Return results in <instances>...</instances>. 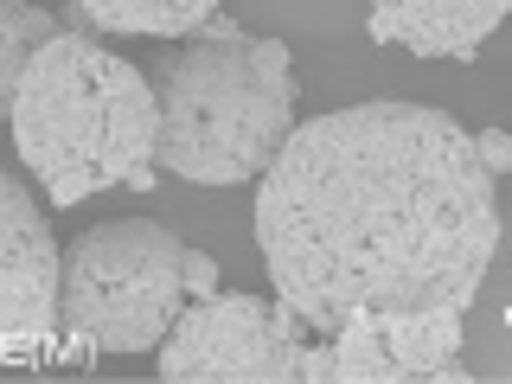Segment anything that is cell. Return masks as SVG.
<instances>
[{
	"instance_id": "6da1fadb",
	"label": "cell",
	"mask_w": 512,
	"mask_h": 384,
	"mask_svg": "<svg viewBox=\"0 0 512 384\" xmlns=\"http://www.w3.org/2000/svg\"><path fill=\"white\" fill-rule=\"evenodd\" d=\"M256 250L314 333L480 295L500 199L474 135L423 103H352L288 128L256 186Z\"/></svg>"
},
{
	"instance_id": "3957f363",
	"label": "cell",
	"mask_w": 512,
	"mask_h": 384,
	"mask_svg": "<svg viewBox=\"0 0 512 384\" xmlns=\"http://www.w3.org/2000/svg\"><path fill=\"white\" fill-rule=\"evenodd\" d=\"M295 128V64L282 39H244L224 13L205 39L154 64V160L192 186H244Z\"/></svg>"
},
{
	"instance_id": "9c48e42d",
	"label": "cell",
	"mask_w": 512,
	"mask_h": 384,
	"mask_svg": "<svg viewBox=\"0 0 512 384\" xmlns=\"http://www.w3.org/2000/svg\"><path fill=\"white\" fill-rule=\"evenodd\" d=\"M90 26L103 32H135V39H180L199 32L218 13V0H77Z\"/></svg>"
},
{
	"instance_id": "ba28073f",
	"label": "cell",
	"mask_w": 512,
	"mask_h": 384,
	"mask_svg": "<svg viewBox=\"0 0 512 384\" xmlns=\"http://www.w3.org/2000/svg\"><path fill=\"white\" fill-rule=\"evenodd\" d=\"M506 13L512 0H372L365 32L416 58H474Z\"/></svg>"
},
{
	"instance_id": "8992f818",
	"label": "cell",
	"mask_w": 512,
	"mask_h": 384,
	"mask_svg": "<svg viewBox=\"0 0 512 384\" xmlns=\"http://www.w3.org/2000/svg\"><path fill=\"white\" fill-rule=\"evenodd\" d=\"M295 378H346V384H391V378H468L461 372V308L429 314H352L327 333V346H301Z\"/></svg>"
},
{
	"instance_id": "277c9868",
	"label": "cell",
	"mask_w": 512,
	"mask_h": 384,
	"mask_svg": "<svg viewBox=\"0 0 512 384\" xmlns=\"http://www.w3.org/2000/svg\"><path fill=\"white\" fill-rule=\"evenodd\" d=\"M192 250L154 218H109L58 256V333L77 352H154L186 314Z\"/></svg>"
},
{
	"instance_id": "5b68a950",
	"label": "cell",
	"mask_w": 512,
	"mask_h": 384,
	"mask_svg": "<svg viewBox=\"0 0 512 384\" xmlns=\"http://www.w3.org/2000/svg\"><path fill=\"white\" fill-rule=\"evenodd\" d=\"M308 320L288 301H256V295H199L173 320V333L160 340V378L167 384H282L295 378L301 346H308Z\"/></svg>"
},
{
	"instance_id": "8fae6325",
	"label": "cell",
	"mask_w": 512,
	"mask_h": 384,
	"mask_svg": "<svg viewBox=\"0 0 512 384\" xmlns=\"http://www.w3.org/2000/svg\"><path fill=\"white\" fill-rule=\"evenodd\" d=\"M474 148H480V160H487L493 180H500V173H512V135H506V128H487V135H474Z\"/></svg>"
},
{
	"instance_id": "30bf717a",
	"label": "cell",
	"mask_w": 512,
	"mask_h": 384,
	"mask_svg": "<svg viewBox=\"0 0 512 384\" xmlns=\"http://www.w3.org/2000/svg\"><path fill=\"white\" fill-rule=\"evenodd\" d=\"M58 32H64L58 13L32 7V0H0V116H13V96H20L32 52L45 39H58Z\"/></svg>"
},
{
	"instance_id": "7a4b0ae2",
	"label": "cell",
	"mask_w": 512,
	"mask_h": 384,
	"mask_svg": "<svg viewBox=\"0 0 512 384\" xmlns=\"http://www.w3.org/2000/svg\"><path fill=\"white\" fill-rule=\"evenodd\" d=\"M7 122L52 205H84L103 186H148L154 84L71 26L32 52Z\"/></svg>"
},
{
	"instance_id": "52a82bcc",
	"label": "cell",
	"mask_w": 512,
	"mask_h": 384,
	"mask_svg": "<svg viewBox=\"0 0 512 384\" xmlns=\"http://www.w3.org/2000/svg\"><path fill=\"white\" fill-rule=\"evenodd\" d=\"M58 244L32 192L0 173V365L39 359L58 333Z\"/></svg>"
}]
</instances>
